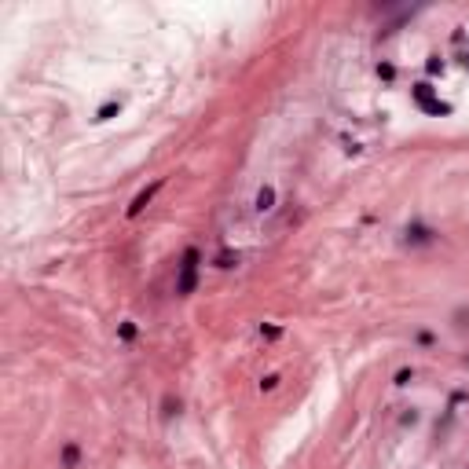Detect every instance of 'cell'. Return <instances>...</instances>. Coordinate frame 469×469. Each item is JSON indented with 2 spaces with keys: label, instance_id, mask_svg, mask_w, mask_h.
<instances>
[{
  "label": "cell",
  "instance_id": "1",
  "mask_svg": "<svg viewBox=\"0 0 469 469\" xmlns=\"http://www.w3.org/2000/svg\"><path fill=\"white\" fill-rule=\"evenodd\" d=\"M194 279H198V249H187V253H183V264H180L176 293H180V297L194 293Z\"/></svg>",
  "mask_w": 469,
  "mask_h": 469
},
{
  "label": "cell",
  "instance_id": "2",
  "mask_svg": "<svg viewBox=\"0 0 469 469\" xmlns=\"http://www.w3.org/2000/svg\"><path fill=\"white\" fill-rule=\"evenodd\" d=\"M162 183H165V180H158V183H150L147 191H139V194H136V202H132V206H129V216H139V213H143V209H147V202H150L154 194L162 191Z\"/></svg>",
  "mask_w": 469,
  "mask_h": 469
},
{
  "label": "cell",
  "instance_id": "3",
  "mask_svg": "<svg viewBox=\"0 0 469 469\" xmlns=\"http://www.w3.org/2000/svg\"><path fill=\"white\" fill-rule=\"evenodd\" d=\"M271 202H275V187H264V191L257 194V209H260V213L271 209Z\"/></svg>",
  "mask_w": 469,
  "mask_h": 469
},
{
  "label": "cell",
  "instance_id": "4",
  "mask_svg": "<svg viewBox=\"0 0 469 469\" xmlns=\"http://www.w3.org/2000/svg\"><path fill=\"white\" fill-rule=\"evenodd\" d=\"M77 455H81V451H77V444H70L66 451H62V465L73 469V465H77Z\"/></svg>",
  "mask_w": 469,
  "mask_h": 469
}]
</instances>
